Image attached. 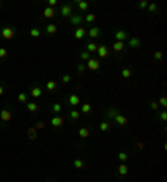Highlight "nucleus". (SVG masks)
Here are the masks:
<instances>
[{"label": "nucleus", "instance_id": "obj_5", "mask_svg": "<svg viewBox=\"0 0 167 182\" xmlns=\"http://www.w3.org/2000/svg\"><path fill=\"white\" fill-rule=\"evenodd\" d=\"M2 37H4L5 40H12V39L15 37V30H14L12 27H4V29H2Z\"/></svg>", "mask_w": 167, "mask_h": 182}, {"label": "nucleus", "instance_id": "obj_39", "mask_svg": "<svg viewBox=\"0 0 167 182\" xmlns=\"http://www.w3.org/2000/svg\"><path fill=\"white\" fill-rule=\"evenodd\" d=\"M80 59H82L84 62H87V60H89V59H90V54L87 52V50H84V52L80 54Z\"/></svg>", "mask_w": 167, "mask_h": 182}, {"label": "nucleus", "instance_id": "obj_27", "mask_svg": "<svg viewBox=\"0 0 167 182\" xmlns=\"http://www.w3.org/2000/svg\"><path fill=\"white\" fill-rule=\"evenodd\" d=\"M27 109H29V112H37L39 110V104L37 102H27Z\"/></svg>", "mask_w": 167, "mask_h": 182}, {"label": "nucleus", "instance_id": "obj_33", "mask_svg": "<svg viewBox=\"0 0 167 182\" xmlns=\"http://www.w3.org/2000/svg\"><path fill=\"white\" fill-rule=\"evenodd\" d=\"M92 112V104H82V114H90Z\"/></svg>", "mask_w": 167, "mask_h": 182}, {"label": "nucleus", "instance_id": "obj_40", "mask_svg": "<svg viewBox=\"0 0 167 182\" xmlns=\"http://www.w3.org/2000/svg\"><path fill=\"white\" fill-rule=\"evenodd\" d=\"M62 82L64 84H70V82H72V75H69V74L62 75Z\"/></svg>", "mask_w": 167, "mask_h": 182}, {"label": "nucleus", "instance_id": "obj_48", "mask_svg": "<svg viewBox=\"0 0 167 182\" xmlns=\"http://www.w3.org/2000/svg\"><path fill=\"white\" fill-rule=\"evenodd\" d=\"M0 125H2V120H0Z\"/></svg>", "mask_w": 167, "mask_h": 182}, {"label": "nucleus", "instance_id": "obj_16", "mask_svg": "<svg viewBox=\"0 0 167 182\" xmlns=\"http://www.w3.org/2000/svg\"><path fill=\"white\" fill-rule=\"evenodd\" d=\"M124 49H125V42H117L115 40L114 45H112V50H114V52H122Z\"/></svg>", "mask_w": 167, "mask_h": 182}, {"label": "nucleus", "instance_id": "obj_26", "mask_svg": "<svg viewBox=\"0 0 167 182\" xmlns=\"http://www.w3.org/2000/svg\"><path fill=\"white\" fill-rule=\"evenodd\" d=\"M97 49H99V45H97L95 42H89V44H87V52H89V54L97 52Z\"/></svg>", "mask_w": 167, "mask_h": 182}, {"label": "nucleus", "instance_id": "obj_7", "mask_svg": "<svg viewBox=\"0 0 167 182\" xmlns=\"http://www.w3.org/2000/svg\"><path fill=\"white\" fill-rule=\"evenodd\" d=\"M50 125L55 127V129H60V127L64 125V117H60V115H54L52 119H50Z\"/></svg>", "mask_w": 167, "mask_h": 182}, {"label": "nucleus", "instance_id": "obj_9", "mask_svg": "<svg viewBox=\"0 0 167 182\" xmlns=\"http://www.w3.org/2000/svg\"><path fill=\"white\" fill-rule=\"evenodd\" d=\"M97 54H99V59H107L109 57V54H110V49L107 47V45H99Z\"/></svg>", "mask_w": 167, "mask_h": 182}, {"label": "nucleus", "instance_id": "obj_43", "mask_svg": "<svg viewBox=\"0 0 167 182\" xmlns=\"http://www.w3.org/2000/svg\"><path fill=\"white\" fill-rule=\"evenodd\" d=\"M147 5H149V2H147V0H141V2H139V7H141L142 10H146Z\"/></svg>", "mask_w": 167, "mask_h": 182}, {"label": "nucleus", "instance_id": "obj_29", "mask_svg": "<svg viewBox=\"0 0 167 182\" xmlns=\"http://www.w3.org/2000/svg\"><path fill=\"white\" fill-rule=\"evenodd\" d=\"M120 75H122V77L124 79H131V75H132V70L129 67H124L122 69V72H120Z\"/></svg>", "mask_w": 167, "mask_h": 182}, {"label": "nucleus", "instance_id": "obj_17", "mask_svg": "<svg viewBox=\"0 0 167 182\" xmlns=\"http://www.w3.org/2000/svg\"><path fill=\"white\" fill-rule=\"evenodd\" d=\"M117 172H119L120 176H127V174H129V166H127L125 162H122V164L117 167Z\"/></svg>", "mask_w": 167, "mask_h": 182}, {"label": "nucleus", "instance_id": "obj_18", "mask_svg": "<svg viewBox=\"0 0 167 182\" xmlns=\"http://www.w3.org/2000/svg\"><path fill=\"white\" fill-rule=\"evenodd\" d=\"M57 30H59V27L55 25V24H49V25L45 27V32H47L49 35H55V34H57Z\"/></svg>", "mask_w": 167, "mask_h": 182}, {"label": "nucleus", "instance_id": "obj_21", "mask_svg": "<svg viewBox=\"0 0 167 182\" xmlns=\"http://www.w3.org/2000/svg\"><path fill=\"white\" fill-rule=\"evenodd\" d=\"M30 95L34 97V99H39L42 95V89L39 87V85H35V87H32V90H30Z\"/></svg>", "mask_w": 167, "mask_h": 182}, {"label": "nucleus", "instance_id": "obj_37", "mask_svg": "<svg viewBox=\"0 0 167 182\" xmlns=\"http://www.w3.org/2000/svg\"><path fill=\"white\" fill-rule=\"evenodd\" d=\"M154 59H156L157 62H161L162 59H164V52H162V50H157V52H154Z\"/></svg>", "mask_w": 167, "mask_h": 182}, {"label": "nucleus", "instance_id": "obj_46", "mask_svg": "<svg viewBox=\"0 0 167 182\" xmlns=\"http://www.w3.org/2000/svg\"><path fill=\"white\" fill-rule=\"evenodd\" d=\"M34 127H35V129L39 130V129H44V127H45V124H44V122H37V124L34 125Z\"/></svg>", "mask_w": 167, "mask_h": 182}, {"label": "nucleus", "instance_id": "obj_20", "mask_svg": "<svg viewBox=\"0 0 167 182\" xmlns=\"http://www.w3.org/2000/svg\"><path fill=\"white\" fill-rule=\"evenodd\" d=\"M110 127H112V125H110V120H102L99 124V129L102 130V132H109Z\"/></svg>", "mask_w": 167, "mask_h": 182}, {"label": "nucleus", "instance_id": "obj_8", "mask_svg": "<svg viewBox=\"0 0 167 182\" xmlns=\"http://www.w3.org/2000/svg\"><path fill=\"white\" fill-rule=\"evenodd\" d=\"M87 35H90L92 39H97V37H100L102 35V30H100V27H97V25H92L87 30Z\"/></svg>", "mask_w": 167, "mask_h": 182}, {"label": "nucleus", "instance_id": "obj_31", "mask_svg": "<svg viewBox=\"0 0 167 182\" xmlns=\"http://www.w3.org/2000/svg\"><path fill=\"white\" fill-rule=\"evenodd\" d=\"M84 20L89 22V24H94V22L97 20V17H95V14H87V15L84 17Z\"/></svg>", "mask_w": 167, "mask_h": 182}, {"label": "nucleus", "instance_id": "obj_44", "mask_svg": "<svg viewBox=\"0 0 167 182\" xmlns=\"http://www.w3.org/2000/svg\"><path fill=\"white\" fill-rule=\"evenodd\" d=\"M151 109H152V110H157V109H159V102H157V100H152V102H151Z\"/></svg>", "mask_w": 167, "mask_h": 182}, {"label": "nucleus", "instance_id": "obj_41", "mask_svg": "<svg viewBox=\"0 0 167 182\" xmlns=\"http://www.w3.org/2000/svg\"><path fill=\"white\" fill-rule=\"evenodd\" d=\"M159 105H162L164 109L167 107V97H166V95H162V97H161V100H159Z\"/></svg>", "mask_w": 167, "mask_h": 182}, {"label": "nucleus", "instance_id": "obj_34", "mask_svg": "<svg viewBox=\"0 0 167 182\" xmlns=\"http://www.w3.org/2000/svg\"><path fill=\"white\" fill-rule=\"evenodd\" d=\"M40 34L42 32L37 29V27H34V29H30V37H34V39H39L40 37Z\"/></svg>", "mask_w": 167, "mask_h": 182}, {"label": "nucleus", "instance_id": "obj_6", "mask_svg": "<svg viewBox=\"0 0 167 182\" xmlns=\"http://www.w3.org/2000/svg\"><path fill=\"white\" fill-rule=\"evenodd\" d=\"M69 19H70V24H72L75 29H77V27H82V24H84V17L82 15H79V14L75 15V14H72Z\"/></svg>", "mask_w": 167, "mask_h": 182}, {"label": "nucleus", "instance_id": "obj_19", "mask_svg": "<svg viewBox=\"0 0 167 182\" xmlns=\"http://www.w3.org/2000/svg\"><path fill=\"white\" fill-rule=\"evenodd\" d=\"M75 5H77L79 10L85 12L87 9H89V2H85V0H77V2H75Z\"/></svg>", "mask_w": 167, "mask_h": 182}, {"label": "nucleus", "instance_id": "obj_3", "mask_svg": "<svg viewBox=\"0 0 167 182\" xmlns=\"http://www.w3.org/2000/svg\"><path fill=\"white\" fill-rule=\"evenodd\" d=\"M114 37H115V40L117 42H127L129 39H131V34L127 30H117L114 34Z\"/></svg>", "mask_w": 167, "mask_h": 182}, {"label": "nucleus", "instance_id": "obj_47", "mask_svg": "<svg viewBox=\"0 0 167 182\" xmlns=\"http://www.w3.org/2000/svg\"><path fill=\"white\" fill-rule=\"evenodd\" d=\"M4 92H5V89H4V87H2V85H0V97L4 95Z\"/></svg>", "mask_w": 167, "mask_h": 182}, {"label": "nucleus", "instance_id": "obj_12", "mask_svg": "<svg viewBox=\"0 0 167 182\" xmlns=\"http://www.w3.org/2000/svg\"><path fill=\"white\" fill-rule=\"evenodd\" d=\"M127 44H129V47H131V49H139V47H141V39L136 37V35H132L131 39L127 40Z\"/></svg>", "mask_w": 167, "mask_h": 182}, {"label": "nucleus", "instance_id": "obj_10", "mask_svg": "<svg viewBox=\"0 0 167 182\" xmlns=\"http://www.w3.org/2000/svg\"><path fill=\"white\" fill-rule=\"evenodd\" d=\"M69 104H70V105H72V107H77V105H80V104H82V100H80V97H79V95L77 94H70V95H69Z\"/></svg>", "mask_w": 167, "mask_h": 182}, {"label": "nucleus", "instance_id": "obj_49", "mask_svg": "<svg viewBox=\"0 0 167 182\" xmlns=\"http://www.w3.org/2000/svg\"><path fill=\"white\" fill-rule=\"evenodd\" d=\"M49 182H52V181H49Z\"/></svg>", "mask_w": 167, "mask_h": 182}, {"label": "nucleus", "instance_id": "obj_4", "mask_svg": "<svg viewBox=\"0 0 167 182\" xmlns=\"http://www.w3.org/2000/svg\"><path fill=\"white\" fill-rule=\"evenodd\" d=\"M85 67L89 69V70H99V69H100V60H99V59H92V57H90L89 60H87V64H85Z\"/></svg>", "mask_w": 167, "mask_h": 182}, {"label": "nucleus", "instance_id": "obj_1", "mask_svg": "<svg viewBox=\"0 0 167 182\" xmlns=\"http://www.w3.org/2000/svg\"><path fill=\"white\" fill-rule=\"evenodd\" d=\"M107 120H112L114 124H117L119 127H125V125L129 124V119L122 115L117 109H109L107 110Z\"/></svg>", "mask_w": 167, "mask_h": 182}, {"label": "nucleus", "instance_id": "obj_42", "mask_svg": "<svg viewBox=\"0 0 167 182\" xmlns=\"http://www.w3.org/2000/svg\"><path fill=\"white\" fill-rule=\"evenodd\" d=\"M7 55H9V50H7V49H2V47H0V59H5Z\"/></svg>", "mask_w": 167, "mask_h": 182}, {"label": "nucleus", "instance_id": "obj_32", "mask_svg": "<svg viewBox=\"0 0 167 182\" xmlns=\"http://www.w3.org/2000/svg\"><path fill=\"white\" fill-rule=\"evenodd\" d=\"M146 10H149L151 14H156V12H157V4H156V2H151V4L147 5Z\"/></svg>", "mask_w": 167, "mask_h": 182}, {"label": "nucleus", "instance_id": "obj_50", "mask_svg": "<svg viewBox=\"0 0 167 182\" xmlns=\"http://www.w3.org/2000/svg\"><path fill=\"white\" fill-rule=\"evenodd\" d=\"M0 5H2V4H0Z\"/></svg>", "mask_w": 167, "mask_h": 182}, {"label": "nucleus", "instance_id": "obj_2", "mask_svg": "<svg viewBox=\"0 0 167 182\" xmlns=\"http://www.w3.org/2000/svg\"><path fill=\"white\" fill-rule=\"evenodd\" d=\"M72 4H64V5L59 7V14H60V17H64V19H69V17L72 15Z\"/></svg>", "mask_w": 167, "mask_h": 182}, {"label": "nucleus", "instance_id": "obj_11", "mask_svg": "<svg viewBox=\"0 0 167 182\" xmlns=\"http://www.w3.org/2000/svg\"><path fill=\"white\" fill-rule=\"evenodd\" d=\"M85 35H87V29H84V27H77L75 32H74V37H75L77 40H82Z\"/></svg>", "mask_w": 167, "mask_h": 182}, {"label": "nucleus", "instance_id": "obj_13", "mask_svg": "<svg viewBox=\"0 0 167 182\" xmlns=\"http://www.w3.org/2000/svg\"><path fill=\"white\" fill-rule=\"evenodd\" d=\"M77 134H79V137H80L82 141H85V139H89L90 137V129L89 127H80V129L77 130Z\"/></svg>", "mask_w": 167, "mask_h": 182}, {"label": "nucleus", "instance_id": "obj_36", "mask_svg": "<svg viewBox=\"0 0 167 182\" xmlns=\"http://www.w3.org/2000/svg\"><path fill=\"white\" fill-rule=\"evenodd\" d=\"M17 99H19V102H22V104H27V102H29V97H27V94H24V92H22V94H19V97H17Z\"/></svg>", "mask_w": 167, "mask_h": 182}, {"label": "nucleus", "instance_id": "obj_28", "mask_svg": "<svg viewBox=\"0 0 167 182\" xmlns=\"http://www.w3.org/2000/svg\"><path fill=\"white\" fill-rule=\"evenodd\" d=\"M117 157H119L120 162H127V161H129V157H131V154H127V152H119Z\"/></svg>", "mask_w": 167, "mask_h": 182}, {"label": "nucleus", "instance_id": "obj_35", "mask_svg": "<svg viewBox=\"0 0 167 182\" xmlns=\"http://www.w3.org/2000/svg\"><path fill=\"white\" fill-rule=\"evenodd\" d=\"M85 70H87V67H85V64H82V62H79L77 64V72L82 75V74H85Z\"/></svg>", "mask_w": 167, "mask_h": 182}, {"label": "nucleus", "instance_id": "obj_23", "mask_svg": "<svg viewBox=\"0 0 167 182\" xmlns=\"http://www.w3.org/2000/svg\"><path fill=\"white\" fill-rule=\"evenodd\" d=\"M45 89H47L49 92H55V90H57V82H55V80H49Z\"/></svg>", "mask_w": 167, "mask_h": 182}, {"label": "nucleus", "instance_id": "obj_45", "mask_svg": "<svg viewBox=\"0 0 167 182\" xmlns=\"http://www.w3.org/2000/svg\"><path fill=\"white\" fill-rule=\"evenodd\" d=\"M57 5H59L57 0H49V7H52V9H54V7H57Z\"/></svg>", "mask_w": 167, "mask_h": 182}, {"label": "nucleus", "instance_id": "obj_15", "mask_svg": "<svg viewBox=\"0 0 167 182\" xmlns=\"http://www.w3.org/2000/svg\"><path fill=\"white\" fill-rule=\"evenodd\" d=\"M55 14H57V10H55V9H52V7L44 9V17H45V19H54V17H55Z\"/></svg>", "mask_w": 167, "mask_h": 182}, {"label": "nucleus", "instance_id": "obj_30", "mask_svg": "<svg viewBox=\"0 0 167 182\" xmlns=\"http://www.w3.org/2000/svg\"><path fill=\"white\" fill-rule=\"evenodd\" d=\"M69 117L72 120H79V117H80V112H79L77 109H72L70 110V114H69Z\"/></svg>", "mask_w": 167, "mask_h": 182}, {"label": "nucleus", "instance_id": "obj_25", "mask_svg": "<svg viewBox=\"0 0 167 182\" xmlns=\"http://www.w3.org/2000/svg\"><path fill=\"white\" fill-rule=\"evenodd\" d=\"M74 167L75 169H85V161L84 159H75L74 161Z\"/></svg>", "mask_w": 167, "mask_h": 182}, {"label": "nucleus", "instance_id": "obj_22", "mask_svg": "<svg viewBox=\"0 0 167 182\" xmlns=\"http://www.w3.org/2000/svg\"><path fill=\"white\" fill-rule=\"evenodd\" d=\"M52 112H54L55 115H59L60 112H64V105H62V104H59V102H55V104L52 105Z\"/></svg>", "mask_w": 167, "mask_h": 182}, {"label": "nucleus", "instance_id": "obj_14", "mask_svg": "<svg viewBox=\"0 0 167 182\" xmlns=\"http://www.w3.org/2000/svg\"><path fill=\"white\" fill-rule=\"evenodd\" d=\"M0 120H2V122H10L12 120V112L9 109H4L2 112H0Z\"/></svg>", "mask_w": 167, "mask_h": 182}, {"label": "nucleus", "instance_id": "obj_24", "mask_svg": "<svg viewBox=\"0 0 167 182\" xmlns=\"http://www.w3.org/2000/svg\"><path fill=\"white\" fill-rule=\"evenodd\" d=\"M27 135H29V139H30V141H35V139H37V129H35V127H29Z\"/></svg>", "mask_w": 167, "mask_h": 182}, {"label": "nucleus", "instance_id": "obj_38", "mask_svg": "<svg viewBox=\"0 0 167 182\" xmlns=\"http://www.w3.org/2000/svg\"><path fill=\"white\" fill-rule=\"evenodd\" d=\"M159 119L162 120V122H167V110L164 109L162 112H159Z\"/></svg>", "mask_w": 167, "mask_h": 182}]
</instances>
